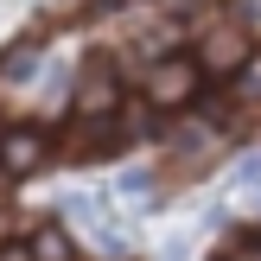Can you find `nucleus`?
Listing matches in <instances>:
<instances>
[{
	"mask_svg": "<svg viewBox=\"0 0 261 261\" xmlns=\"http://www.w3.org/2000/svg\"><path fill=\"white\" fill-rule=\"evenodd\" d=\"M204 261H261V223L229 229V236L217 242V255H204Z\"/></svg>",
	"mask_w": 261,
	"mask_h": 261,
	"instance_id": "obj_4",
	"label": "nucleus"
},
{
	"mask_svg": "<svg viewBox=\"0 0 261 261\" xmlns=\"http://www.w3.org/2000/svg\"><path fill=\"white\" fill-rule=\"evenodd\" d=\"M45 70V38H19L0 51V89H32Z\"/></svg>",
	"mask_w": 261,
	"mask_h": 261,
	"instance_id": "obj_2",
	"label": "nucleus"
},
{
	"mask_svg": "<svg viewBox=\"0 0 261 261\" xmlns=\"http://www.w3.org/2000/svg\"><path fill=\"white\" fill-rule=\"evenodd\" d=\"M51 153H58V140H51L45 121H0V172L19 185V178L45 172Z\"/></svg>",
	"mask_w": 261,
	"mask_h": 261,
	"instance_id": "obj_1",
	"label": "nucleus"
},
{
	"mask_svg": "<svg viewBox=\"0 0 261 261\" xmlns=\"http://www.w3.org/2000/svg\"><path fill=\"white\" fill-rule=\"evenodd\" d=\"M25 255L32 261H76V242H70V229H64V217L25 223Z\"/></svg>",
	"mask_w": 261,
	"mask_h": 261,
	"instance_id": "obj_3",
	"label": "nucleus"
}]
</instances>
